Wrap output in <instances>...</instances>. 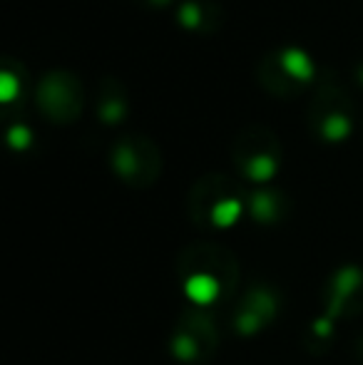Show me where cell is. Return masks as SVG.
I'll return each mask as SVG.
<instances>
[{"label":"cell","mask_w":363,"mask_h":365,"mask_svg":"<svg viewBox=\"0 0 363 365\" xmlns=\"http://www.w3.org/2000/svg\"><path fill=\"white\" fill-rule=\"evenodd\" d=\"M38 107L58 125H70L83 112V85L73 73L53 70L38 85Z\"/></svg>","instance_id":"4"},{"label":"cell","mask_w":363,"mask_h":365,"mask_svg":"<svg viewBox=\"0 0 363 365\" xmlns=\"http://www.w3.org/2000/svg\"><path fill=\"white\" fill-rule=\"evenodd\" d=\"M351 115H354V100L349 90L336 77L321 75L309 107V122L314 132L331 142L344 140L351 132Z\"/></svg>","instance_id":"1"},{"label":"cell","mask_w":363,"mask_h":365,"mask_svg":"<svg viewBox=\"0 0 363 365\" xmlns=\"http://www.w3.org/2000/svg\"><path fill=\"white\" fill-rule=\"evenodd\" d=\"M192 212L199 219H212L214 224H227L239 214V199L232 182L219 174H209L197 182L192 192Z\"/></svg>","instance_id":"5"},{"label":"cell","mask_w":363,"mask_h":365,"mask_svg":"<svg viewBox=\"0 0 363 365\" xmlns=\"http://www.w3.org/2000/svg\"><path fill=\"white\" fill-rule=\"evenodd\" d=\"M177 20L182 28L194 30V33H214L219 28V8L212 3H202V0H184L177 10Z\"/></svg>","instance_id":"7"},{"label":"cell","mask_w":363,"mask_h":365,"mask_svg":"<svg viewBox=\"0 0 363 365\" xmlns=\"http://www.w3.org/2000/svg\"><path fill=\"white\" fill-rule=\"evenodd\" d=\"M356 80H359V85L363 87V60L356 65Z\"/></svg>","instance_id":"11"},{"label":"cell","mask_w":363,"mask_h":365,"mask_svg":"<svg viewBox=\"0 0 363 365\" xmlns=\"http://www.w3.org/2000/svg\"><path fill=\"white\" fill-rule=\"evenodd\" d=\"M279 140L272 130L262 125H252L239 132L234 142V162L244 172V177L254 182H267L279 169Z\"/></svg>","instance_id":"2"},{"label":"cell","mask_w":363,"mask_h":365,"mask_svg":"<svg viewBox=\"0 0 363 365\" xmlns=\"http://www.w3.org/2000/svg\"><path fill=\"white\" fill-rule=\"evenodd\" d=\"M112 167L132 187H150L162 169L160 149L145 135H127L112 149Z\"/></svg>","instance_id":"3"},{"label":"cell","mask_w":363,"mask_h":365,"mask_svg":"<svg viewBox=\"0 0 363 365\" xmlns=\"http://www.w3.org/2000/svg\"><path fill=\"white\" fill-rule=\"evenodd\" d=\"M279 55H281V63H284V68L289 70L296 80L304 82V85L311 80V77H314V63H311L309 55H304L301 50H281Z\"/></svg>","instance_id":"9"},{"label":"cell","mask_w":363,"mask_h":365,"mask_svg":"<svg viewBox=\"0 0 363 365\" xmlns=\"http://www.w3.org/2000/svg\"><path fill=\"white\" fill-rule=\"evenodd\" d=\"M257 77H259V82H262L264 90L272 92L276 97H294L304 90V82L296 80V77L284 68L279 53H269L259 60Z\"/></svg>","instance_id":"6"},{"label":"cell","mask_w":363,"mask_h":365,"mask_svg":"<svg viewBox=\"0 0 363 365\" xmlns=\"http://www.w3.org/2000/svg\"><path fill=\"white\" fill-rule=\"evenodd\" d=\"M97 112L105 122H120L127 112V95L115 77H105L100 85V97H97Z\"/></svg>","instance_id":"8"},{"label":"cell","mask_w":363,"mask_h":365,"mask_svg":"<svg viewBox=\"0 0 363 365\" xmlns=\"http://www.w3.org/2000/svg\"><path fill=\"white\" fill-rule=\"evenodd\" d=\"M140 3L150 5V8H165V5L172 3V0H140Z\"/></svg>","instance_id":"10"}]
</instances>
